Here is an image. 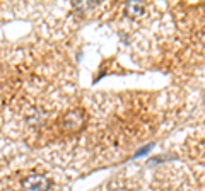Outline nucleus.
Listing matches in <instances>:
<instances>
[{
	"mask_svg": "<svg viewBox=\"0 0 205 191\" xmlns=\"http://www.w3.org/2000/svg\"><path fill=\"white\" fill-rule=\"evenodd\" d=\"M86 123V114L82 109H72L63 114V128L67 131H79Z\"/></svg>",
	"mask_w": 205,
	"mask_h": 191,
	"instance_id": "1",
	"label": "nucleus"
},
{
	"mask_svg": "<svg viewBox=\"0 0 205 191\" xmlns=\"http://www.w3.org/2000/svg\"><path fill=\"white\" fill-rule=\"evenodd\" d=\"M22 189L24 191H48L50 179L43 174H32L22 179Z\"/></svg>",
	"mask_w": 205,
	"mask_h": 191,
	"instance_id": "2",
	"label": "nucleus"
},
{
	"mask_svg": "<svg viewBox=\"0 0 205 191\" xmlns=\"http://www.w3.org/2000/svg\"><path fill=\"white\" fill-rule=\"evenodd\" d=\"M125 7H127L128 16H132V17H140L145 10V5L142 2H128L125 3Z\"/></svg>",
	"mask_w": 205,
	"mask_h": 191,
	"instance_id": "3",
	"label": "nucleus"
},
{
	"mask_svg": "<svg viewBox=\"0 0 205 191\" xmlns=\"http://www.w3.org/2000/svg\"><path fill=\"white\" fill-rule=\"evenodd\" d=\"M98 2H74V7L79 10H91L92 7H98Z\"/></svg>",
	"mask_w": 205,
	"mask_h": 191,
	"instance_id": "4",
	"label": "nucleus"
},
{
	"mask_svg": "<svg viewBox=\"0 0 205 191\" xmlns=\"http://www.w3.org/2000/svg\"><path fill=\"white\" fill-rule=\"evenodd\" d=\"M113 191H127V189H113Z\"/></svg>",
	"mask_w": 205,
	"mask_h": 191,
	"instance_id": "5",
	"label": "nucleus"
}]
</instances>
